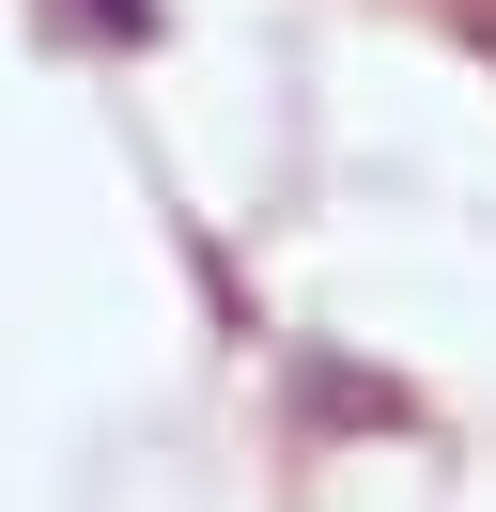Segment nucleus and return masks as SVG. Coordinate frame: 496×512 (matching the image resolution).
<instances>
[{
    "label": "nucleus",
    "mask_w": 496,
    "mask_h": 512,
    "mask_svg": "<svg viewBox=\"0 0 496 512\" xmlns=\"http://www.w3.org/2000/svg\"><path fill=\"white\" fill-rule=\"evenodd\" d=\"M78 16H93V32H124V47L155 32V0H78Z\"/></svg>",
    "instance_id": "obj_1"
}]
</instances>
